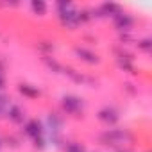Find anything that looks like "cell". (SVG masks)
<instances>
[{
    "label": "cell",
    "mask_w": 152,
    "mask_h": 152,
    "mask_svg": "<svg viewBox=\"0 0 152 152\" xmlns=\"http://www.w3.org/2000/svg\"><path fill=\"white\" fill-rule=\"evenodd\" d=\"M63 107L68 111V113H77L81 107H83V102H81V99H77V97H64L63 99Z\"/></svg>",
    "instance_id": "cell-1"
},
{
    "label": "cell",
    "mask_w": 152,
    "mask_h": 152,
    "mask_svg": "<svg viewBox=\"0 0 152 152\" xmlns=\"http://www.w3.org/2000/svg\"><path fill=\"white\" fill-rule=\"evenodd\" d=\"M25 132H27L31 138L38 140V138L41 136V132H43V129H41V124H39L38 120H31V122L25 125Z\"/></svg>",
    "instance_id": "cell-2"
},
{
    "label": "cell",
    "mask_w": 152,
    "mask_h": 152,
    "mask_svg": "<svg viewBox=\"0 0 152 152\" xmlns=\"http://www.w3.org/2000/svg\"><path fill=\"white\" fill-rule=\"evenodd\" d=\"M99 118L106 124H115L118 120V113L113 109V107H104L100 113H99Z\"/></svg>",
    "instance_id": "cell-3"
},
{
    "label": "cell",
    "mask_w": 152,
    "mask_h": 152,
    "mask_svg": "<svg viewBox=\"0 0 152 152\" xmlns=\"http://www.w3.org/2000/svg\"><path fill=\"white\" fill-rule=\"evenodd\" d=\"M131 25H132V18H131V16L122 15V13L116 15V27H118V29L127 31V29H131Z\"/></svg>",
    "instance_id": "cell-4"
},
{
    "label": "cell",
    "mask_w": 152,
    "mask_h": 152,
    "mask_svg": "<svg viewBox=\"0 0 152 152\" xmlns=\"http://www.w3.org/2000/svg\"><path fill=\"white\" fill-rule=\"evenodd\" d=\"M66 152H86L84 147L81 143H68L66 145Z\"/></svg>",
    "instance_id": "cell-5"
},
{
    "label": "cell",
    "mask_w": 152,
    "mask_h": 152,
    "mask_svg": "<svg viewBox=\"0 0 152 152\" xmlns=\"http://www.w3.org/2000/svg\"><path fill=\"white\" fill-rule=\"evenodd\" d=\"M20 91L25 93V95H29V97H38V95H39V91H34V90H31L29 86H20Z\"/></svg>",
    "instance_id": "cell-6"
},
{
    "label": "cell",
    "mask_w": 152,
    "mask_h": 152,
    "mask_svg": "<svg viewBox=\"0 0 152 152\" xmlns=\"http://www.w3.org/2000/svg\"><path fill=\"white\" fill-rule=\"evenodd\" d=\"M9 116H11L13 120H16V122H18V120H20V109H18L16 106H15V107H11V111H9Z\"/></svg>",
    "instance_id": "cell-7"
},
{
    "label": "cell",
    "mask_w": 152,
    "mask_h": 152,
    "mask_svg": "<svg viewBox=\"0 0 152 152\" xmlns=\"http://www.w3.org/2000/svg\"><path fill=\"white\" fill-rule=\"evenodd\" d=\"M7 107H9L7 99L6 97H0V113H4V109H7Z\"/></svg>",
    "instance_id": "cell-8"
},
{
    "label": "cell",
    "mask_w": 152,
    "mask_h": 152,
    "mask_svg": "<svg viewBox=\"0 0 152 152\" xmlns=\"http://www.w3.org/2000/svg\"><path fill=\"white\" fill-rule=\"evenodd\" d=\"M32 9L43 13V11H45V4H43V2H32Z\"/></svg>",
    "instance_id": "cell-9"
},
{
    "label": "cell",
    "mask_w": 152,
    "mask_h": 152,
    "mask_svg": "<svg viewBox=\"0 0 152 152\" xmlns=\"http://www.w3.org/2000/svg\"><path fill=\"white\" fill-rule=\"evenodd\" d=\"M2 88H4V75L0 73V90H2Z\"/></svg>",
    "instance_id": "cell-10"
}]
</instances>
